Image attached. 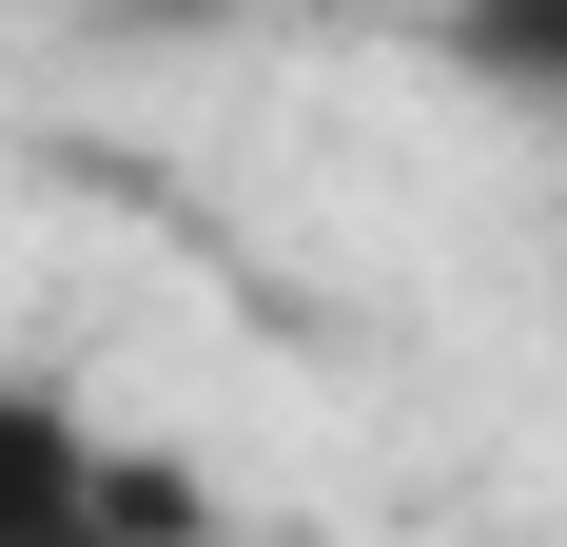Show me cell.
Listing matches in <instances>:
<instances>
[{"label":"cell","instance_id":"obj_2","mask_svg":"<svg viewBox=\"0 0 567 547\" xmlns=\"http://www.w3.org/2000/svg\"><path fill=\"white\" fill-rule=\"evenodd\" d=\"M451 79H489V99L567 117V0H489V20H451Z\"/></svg>","mask_w":567,"mask_h":547},{"label":"cell","instance_id":"obj_1","mask_svg":"<svg viewBox=\"0 0 567 547\" xmlns=\"http://www.w3.org/2000/svg\"><path fill=\"white\" fill-rule=\"evenodd\" d=\"M0 547H216V489L157 431H99L59 372H0Z\"/></svg>","mask_w":567,"mask_h":547}]
</instances>
